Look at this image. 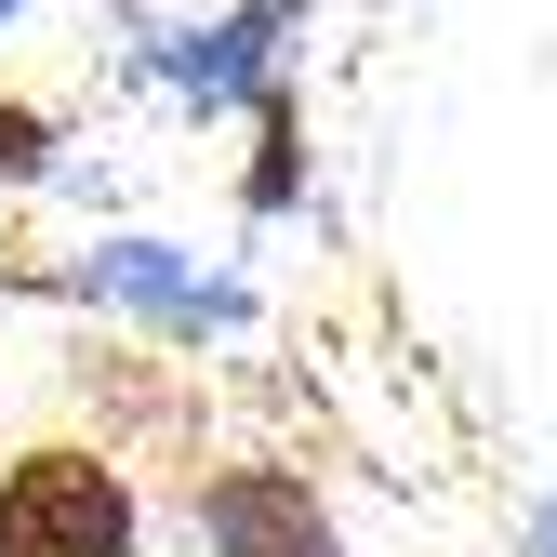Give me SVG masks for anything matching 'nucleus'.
Returning <instances> with one entry per match:
<instances>
[{
  "label": "nucleus",
  "mask_w": 557,
  "mask_h": 557,
  "mask_svg": "<svg viewBox=\"0 0 557 557\" xmlns=\"http://www.w3.org/2000/svg\"><path fill=\"white\" fill-rule=\"evenodd\" d=\"M81 278H94V293H120V306H147V319H173V332H226V319H239L226 278H186L160 239H107Z\"/></svg>",
  "instance_id": "obj_3"
},
{
  "label": "nucleus",
  "mask_w": 557,
  "mask_h": 557,
  "mask_svg": "<svg viewBox=\"0 0 557 557\" xmlns=\"http://www.w3.org/2000/svg\"><path fill=\"white\" fill-rule=\"evenodd\" d=\"M531 557H557V492H544V518H531Z\"/></svg>",
  "instance_id": "obj_6"
},
{
  "label": "nucleus",
  "mask_w": 557,
  "mask_h": 557,
  "mask_svg": "<svg viewBox=\"0 0 557 557\" xmlns=\"http://www.w3.org/2000/svg\"><path fill=\"white\" fill-rule=\"evenodd\" d=\"M199 531H213V557H345L293 465H226L213 492H199Z\"/></svg>",
  "instance_id": "obj_2"
},
{
  "label": "nucleus",
  "mask_w": 557,
  "mask_h": 557,
  "mask_svg": "<svg viewBox=\"0 0 557 557\" xmlns=\"http://www.w3.org/2000/svg\"><path fill=\"white\" fill-rule=\"evenodd\" d=\"M0 557H133V492L94 451H27L0 478Z\"/></svg>",
  "instance_id": "obj_1"
},
{
  "label": "nucleus",
  "mask_w": 557,
  "mask_h": 557,
  "mask_svg": "<svg viewBox=\"0 0 557 557\" xmlns=\"http://www.w3.org/2000/svg\"><path fill=\"white\" fill-rule=\"evenodd\" d=\"M265 66H278V0L226 14L213 40H186V53H173V81H186L199 107H226V94H265Z\"/></svg>",
  "instance_id": "obj_4"
},
{
  "label": "nucleus",
  "mask_w": 557,
  "mask_h": 557,
  "mask_svg": "<svg viewBox=\"0 0 557 557\" xmlns=\"http://www.w3.org/2000/svg\"><path fill=\"white\" fill-rule=\"evenodd\" d=\"M0 14H14V0H0Z\"/></svg>",
  "instance_id": "obj_7"
},
{
  "label": "nucleus",
  "mask_w": 557,
  "mask_h": 557,
  "mask_svg": "<svg viewBox=\"0 0 557 557\" xmlns=\"http://www.w3.org/2000/svg\"><path fill=\"white\" fill-rule=\"evenodd\" d=\"M40 160H53V133H40V120H27V107H0V186H27V173H40Z\"/></svg>",
  "instance_id": "obj_5"
}]
</instances>
